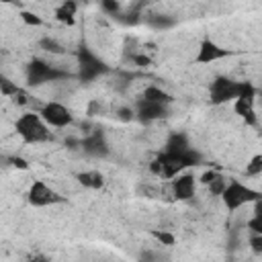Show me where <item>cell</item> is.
I'll return each instance as SVG.
<instances>
[{"label": "cell", "mask_w": 262, "mask_h": 262, "mask_svg": "<svg viewBox=\"0 0 262 262\" xmlns=\"http://www.w3.org/2000/svg\"><path fill=\"white\" fill-rule=\"evenodd\" d=\"M4 160H6V162H10V166H12V168H18V170H27V168H29V162H27V160H23V158H18V156H6Z\"/></svg>", "instance_id": "cell-26"}, {"label": "cell", "mask_w": 262, "mask_h": 262, "mask_svg": "<svg viewBox=\"0 0 262 262\" xmlns=\"http://www.w3.org/2000/svg\"><path fill=\"white\" fill-rule=\"evenodd\" d=\"M25 76H27V84L29 86H41L45 82H59V80H68L72 78L70 72L66 70H59L51 63H47L45 59H39V57H33L27 68H25Z\"/></svg>", "instance_id": "cell-3"}, {"label": "cell", "mask_w": 262, "mask_h": 262, "mask_svg": "<svg viewBox=\"0 0 262 262\" xmlns=\"http://www.w3.org/2000/svg\"><path fill=\"white\" fill-rule=\"evenodd\" d=\"M186 149H190V143H188V137L186 133H172L168 135L166 143H164V154H184Z\"/></svg>", "instance_id": "cell-14"}, {"label": "cell", "mask_w": 262, "mask_h": 262, "mask_svg": "<svg viewBox=\"0 0 262 262\" xmlns=\"http://www.w3.org/2000/svg\"><path fill=\"white\" fill-rule=\"evenodd\" d=\"M27 201L29 205L33 207H51V205H59V203H66V199L53 190L49 184H45L43 180H35L27 192Z\"/></svg>", "instance_id": "cell-9"}, {"label": "cell", "mask_w": 262, "mask_h": 262, "mask_svg": "<svg viewBox=\"0 0 262 262\" xmlns=\"http://www.w3.org/2000/svg\"><path fill=\"white\" fill-rule=\"evenodd\" d=\"M76 10H78V4L72 2V0H68V2H63V4H59V6L55 8V18H57L59 23L72 25V23H74V16H76Z\"/></svg>", "instance_id": "cell-17"}, {"label": "cell", "mask_w": 262, "mask_h": 262, "mask_svg": "<svg viewBox=\"0 0 262 262\" xmlns=\"http://www.w3.org/2000/svg\"><path fill=\"white\" fill-rule=\"evenodd\" d=\"M151 233V237L154 239H158L162 246H174V242H176V237L170 233V231H162V229H151L149 231Z\"/></svg>", "instance_id": "cell-21"}, {"label": "cell", "mask_w": 262, "mask_h": 262, "mask_svg": "<svg viewBox=\"0 0 262 262\" xmlns=\"http://www.w3.org/2000/svg\"><path fill=\"white\" fill-rule=\"evenodd\" d=\"M141 98H145V100H151V102H158V104H170L174 98H172V94H168L164 88H160V86H147L145 90H143V94H141Z\"/></svg>", "instance_id": "cell-16"}, {"label": "cell", "mask_w": 262, "mask_h": 262, "mask_svg": "<svg viewBox=\"0 0 262 262\" xmlns=\"http://www.w3.org/2000/svg\"><path fill=\"white\" fill-rule=\"evenodd\" d=\"M246 82H237L231 80L227 76H217L213 78V82L209 84V100L211 104H225V102H235L244 90Z\"/></svg>", "instance_id": "cell-6"}, {"label": "cell", "mask_w": 262, "mask_h": 262, "mask_svg": "<svg viewBox=\"0 0 262 262\" xmlns=\"http://www.w3.org/2000/svg\"><path fill=\"white\" fill-rule=\"evenodd\" d=\"M217 176H221V172H219V170H207V172H203V174H201V182L209 186Z\"/></svg>", "instance_id": "cell-28"}, {"label": "cell", "mask_w": 262, "mask_h": 262, "mask_svg": "<svg viewBox=\"0 0 262 262\" xmlns=\"http://www.w3.org/2000/svg\"><path fill=\"white\" fill-rule=\"evenodd\" d=\"M0 92H2V96H18L23 90L12 80H8L6 76H2L0 78Z\"/></svg>", "instance_id": "cell-19"}, {"label": "cell", "mask_w": 262, "mask_h": 262, "mask_svg": "<svg viewBox=\"0 0 262 262\" xmlns=\"http://www.w3.org/2000/svg\"><path fill=\"white\" fill-rule=\"evenodd\" d=\"M196 178L192 174H178L172 178V194L176 201H190L194 196Z\"/></svg>", "instance_id": "cell-13"}, {"label": "cell", "mask_w": 262, "mask_h": 262, "mask_svg": "<svg viewBox=\"0 0 262 262\" xmlns=\"http://www.w3.org/2000/svg\"><path fill=\"white\" fill-rule=\"evenodd\" d=\"M39 45H41L45 51H49V53H63V51H66V47H63L59 41H55L53 37H43V39L39 41Z\"/></svg>", "instance_id": "cell-20"}, {"label": "cell", "mask_w": 262, "mask_h": 262, "mask_svg": "<svg viewBox=\"0 0 262 262\" xmlns=\"http://www.w3.org/2000/svg\"><path fill=\"white\" fill-rule=\"evenodd\" d=\"M76 178H78V182H80L82 186H86V188H94V190H98V188H102V186H104V176H102L98 170L80 172Z\"/></svg>", "instance_id": "cell-15"}, {"label": "cell", "mask_w": 262, "mask_h": 262, "mask_svg": "<svg viewBox=\"0 0 262 262\" xmlns=\"http://www.w3.org/2000/svg\"><path fill=\"white\" fill-rule=\"evenodd\" d=\"M203 164V156L196 149H186L184 154H164L160 151L158 158L149 164V170L154 174H158L160 178H176L178 174H182V170L192 168Z\"/></svg>", "instance_id": "cell-1"}, {"label": "cell", "mask_w": 262, "mask_h": 262, "mask_svg": "<svg viewBox=\"0 0 262 262\" xmlns=\"http://www.w3.org/2000/svg\"><path fill=\"white\" fill-rule=\"evenodd\" d=\"M135 117L141 123H151V121H158V119H166L168 117V106L151 102V100H145V98H137V102H135Z\"/></svg>", "instance_id": "cell-11"}, {"label": "cell", "mask_w": 262, "mask_h": 262, "mask_svg": "<svg viewBox=\"0 0 262 262\" xmlns=\"http://www.w3.org/2000/svg\"><path fill=\"white\" fill-rule=\"evenodd\" d=\"M37 113L41 115V119H43L49 127H57V129H61V127H68V125L74 123V115H72V111H70L66 104L55 102V100H49V102L41 104V108H39Z\"/></svg>", "instance_id": "cell-8"}, {"label": "cell", "mask_w": 262, "mask_h": 262, "mask_svg": "<svg viewBox=\"0 0 262 262\" xmlns=\"http://www.w3.org/2000/svg\"><path fill=\"white\" fill-rule=\"evenodd\" d=\"M258 199H262L260 190H256V188H252V186H248V184H244V182H239L235 178H231L227 182V186H225V190L221 194V201H223L225 209H229V211H237L239 207L256 203Z\"/></svg>", "instance_id": "cell-5"}, {"label": "cell", "mask_w": 262, "mask_h": 262, "mask_svg": "<svg viewBox=\"0 0 262 262\" xmlns=\"http://www.w3.org/2000/svg\"><path fill=\"white\" fill-rule=\"evenodd\" d=\"M258 94H260V96H262V90H260V92H258Z\"/></svg>", "instance_id": "cell-34"}, {"label": "cell", "mask_w": 262, "mask_h": 262, "mask_svg": "<svg viewBox=\"0 0 262 262\" xmlns=\"http://www.w3.org/2000/svg\"><path fill=\"white\" fill-rule=\"evenodd\" d=\"M119 117H121L123 121H131V119L135 117V111H133V108H119Z\"/></svg>", "instance_id": "cell-30"}, {"label": "cell", "mask_w": 262, "mask_h": 262, "mask_svg": "<svg viewBox=\"0 0 262 262\" xmlns=\"http://www.w3.org/2000/svg\"><path fill=\"white\" fill-rule=\"evenodd\" d=\"M227 55H231L229 49H223L213 39L205 37L201 41V45H199V51H196V57L194 59H196V63H213V61H219V59H223Z\"/></svg>", "instance_id": "cell-12"}, {"label": "cell", "mask_w": 262, "mask_h": 262, "mask_svg": "<svg viewBox=\"0 0 262 262\" xmlns=\"http://www.w3.org/2000/svg\"><path fill=\"white\" fill-rule=\"evenodd\" d=\"M80 147L86 156H92V158H106L108 151H111V147L106 143V137L100 129H94L84 139H80Z\"/></svg>", "instance_id": "cell-10"}, {"label": "cell", "mask_w": 262, "mask_h": 262, "mask_svg": "<svg viewBox=\"0 0 262 262\" xmlns=\"http://www.w3.org/2000/svg\"><path fill=\"white\" fill-rule=\"evenodd\" d=\"M256 96H258V88L252 84V82H246L244 84V90L239 94V98L233 102V111L235 115L250 127H256L258 125V115L254 111V102H256Z\"/></svg>", "instance_id": "cell-7"}, {"label": "cell", "mask_w": 262, "mask_h": 262, "mask_svg": "<svg viewBox=\"0 0 262 262\" xmlns=\"http://www.w3.org/2000/svg\"><path fill=\"white\" fill-rule=\"evenodd\" d=\"M225 186H227V180H225L223 174H221V176H217V178L209 184V192H211L213 196H221L223 190H225Z\"/></svg>", "instance_id": "cell-23"}, {"label": "cell", "mask_w": 262, "mask_h": 262, "mask_svg": "<svg viewBox=\"0 0 262 262\" xmlns=\"http://www.w3.org/2000/svg\"><path fill=\"white\" fill-rule=\"evenodd\" d=\"M250 248H252L254 254H260V256H262V235L252 233V235H250Z\"/></svg>", "instance_id": "cell-27"}, {"label": "cell", "mask_w": 262, "mask_h": 262, "mask_svg": "<svg viewBox=\"0 0 262 262\" xmlns=\"http://www.w3.org/2000/svg\"><path fill=\"white\" fill-rule=\"evenodd\" d=\"M131 61H135L137 66H149V57L147 55H131Z\"/></svg>", "instance_id": "cell-31"}, {"label": "cell", "mask_w": 262, "mask_h": 262, "mask_svg": "<svg viewBox=\"0 0 262 262\" xmlns=\"http://www.w3.org/2000/svg\"><path fill=\"white\" fill-rule=\"evenodd\" d=\"M29 262H49V258H47V256H43V254H35V256H31V258H29Z\"/></svg>", "instance_id": "cell-33"}, {"label": "cell", "mask_w": 262, "mask_h": 262, "mask_svg": "<svg viewBox=\"0 0 262 262\" xmlns=\"http://www.w3.org/2000/svg\"><path fill=\"white\" fill-rule=\"evenodd\" d=\"M254 219H262V199H258L256 203H254V215H252Z\"/></svg>", "instance_id": "cell-32"}, {"label": "cell", "mask_w": 262, "mask_h": 262, "mask_svg": "<svg viewBox=\"0 0 262 262\" xmlns=\"http://www.w3.org/2000/svg\"><path fill=\"white\" fill-rule=\"evenodd\" d=\"M145 20H147V25H149L151 29H156V31H166V29H172V27L176 25V18L166 16V14H149Z\"/></svg>", "instance_id": "cell-18"}, {"label": "cell", "mask_w": 262, "mask_h": 262, "mask_svg": "<svg viewBox=\"0 0 262 262\" xmlns=\"http://www.w3.org/2000/svg\"><path fill=\"white\" fill-rule=\"evenodd\" d=\"M100 6H102V10H104L106 14H111V16H117V18H119L121 2H117V0H102V2H100Z\"/></svg>", "instance_id": "cell-24"}, {"label": "cell", "mask_w": 262, "mask_h": 262, "mask_svg": "<svg viewBox=\"0 0 262 262\" xmlns=\"http://www.w3.org/2000/svg\"><path fill=\"white\" fill-rule=\"evenodd\" d=\"M248 229L252 231V233H258V235H262V219H250L248 221Z\"/></svg>", "instance_id": "cell-29"}, {"label": "cell", "mask_w": 262, "mask_h": 262, "mask_svg": "<svg viewBox=\"0 0 262 262\" xmlns=\"http://www.w3.org/2000/svg\"><path fill=\"white\" fill-rule=\"evenodd\" d=\"M20 18H23L27 25H33V27H41V25H43V18L37 16L35 12H29V10H23V12H20Z\"/></svg>", "instance_id": "cell-25"}, {"label": "cell", "mask_w": 262, "mask_h": 262, "mask_svg": "<svg viewBox=\"0 0 262 262\" xmlns=\"http://www.w3.org/2000/svg\"><path fill=\"white\" fill-rule=\"evenodd\" d=\"M76 57H78V78L82 82H92L98 76H104V74L111 72V68L86 43H80V47L76 51Z\"/></svg>", "instance_id": "cell-4"}, {"label": "cell", "mask_w": 262, "mask_h": 262, "mask_svg": "<svg viewBox=\"0 0 262 262\" xmlns=\"http://www.w3.org/2000/svg\"><path fill=\"white\" fill-rule=\"evenodd\" d=\"M14 131L25 143H45L53 139L49 133V125L35 111L23 113L14 123Z\"/></svg>", "instance_id": "cell-2"}, {"label": "cell", "mask_w": 262, "mask_h": 262, "mask_svg": "<svg viewBox=\"0 0 262 262\" xmlns=\"http://www.w3.org/2000/svg\"><path fill=\"white\" fill-rule=\"evenodd\" d=\"M262 174V156H254L248 164H246V176H258Z\"/></svg>", "instance_id": "cell-22"}]
</instances>
